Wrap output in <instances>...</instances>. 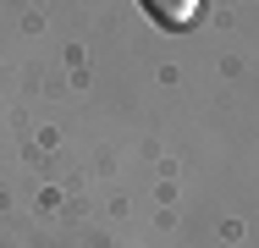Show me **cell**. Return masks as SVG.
<instances>
[{"mask_svg":"<svg viewBox=\"0 0 259 248\" xmlns=\"http://www.w3.org/2000/svg\"><path fill=\"white\" fill-rule=\"evenodd\" d=\"M144 11L155 17L160 28H188L193 11H199V0H144Z\"/></svg>","mask_w":259,"mask_h":248,"instance_id":"cell-1","label":"cell"}]
</instances>
